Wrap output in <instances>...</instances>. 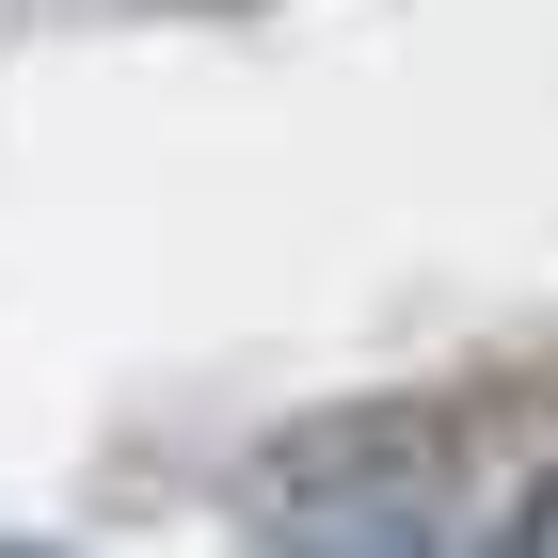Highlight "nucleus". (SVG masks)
<instances>
[{"label": "nucleus", "mask_w": 558, "mask_h": 558, "mask_svg": "<svg viewBox=\"0 0 558 558\" xmlns=\"http://www.w3.org/2000/svg\"><path fill=\"white\" fill-rule=\"evenodd\" d=\"M511 543H558V478H543V495H526V511H511Z\"/></svg>", "instance_id": "obj_1"}]
</instances>
